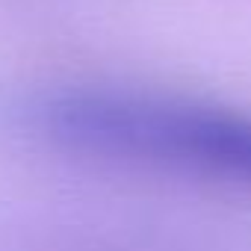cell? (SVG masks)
I'll use <instances>...</instances> for the list:
<instances>
[{
	"label": "cell",
	"mask_w": 251,
	"mask_h": 251,
	"mask_svg": "<svg viewBox=\"0 0 251 251\" xmlns=\"http://www.w3.org/2000/svg\"><path fill=\"white\" fill-rule=\"evenodd\" d=\"M53 151L115 169L251 192V112L130 86H68L27 109Z\"/></svg>",
	"instance_id": "1"
}]
</instances>
